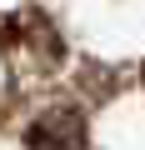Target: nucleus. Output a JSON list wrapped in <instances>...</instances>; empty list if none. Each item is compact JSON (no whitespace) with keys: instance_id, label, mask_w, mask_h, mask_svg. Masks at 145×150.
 Listing matches in <instances>:
<instances>
[{"instance_id":"f257e3e1","label":"nucleus","mask_w":145,"mask_h":150,"mask_svg":"<svg viewBox=\"0 0 145 150\" xmlns=\"http://www.w3.org/2000/svg\"><path fill=\"white\" fill-rule=\"evenodd\" d=\"M0 45H5V55L25 70H50L60 60V35L55 25L40 15V10H15L0 20Z\"/></svg>"},{"instance_id":"f03ea898","label":"nucleus","mask_w":145,"mask_h":150,"mask_svg":"<svg viewBox=\"0 0 145 150\" xmlns=\"http://www.w3.org/2000/svg\"><path fill=\"white\" fill-rule=\"evenodd\" d=\"M25 145L30 150H85V115L70 105H55V110L30 120Z\"/></svg>"},{"instance_id":"7ed1b4c3","label":"nucleus","mask_w":145,"mask_h":150,"mask_svg":"<svg viewBox=\"0 0 145 150\" xmlns=\"http://www.w3.org/2000/svg\"><path fill=\"white\" fill-rule=\"evenodd\" d=\"M140 80H145V65H140Z\"/></svg>"}]
</instances>
